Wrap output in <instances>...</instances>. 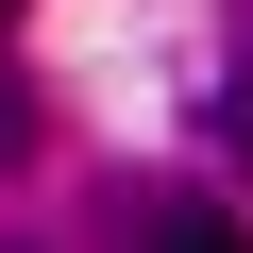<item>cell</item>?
<instances>
[{
  "label": "cell",
  "mask_w": 253,
  "mask_h": 253,
  "mask_svg": "<svg viewBox=\"0 0 253 253\" xmlns=\"http://www.w3.org/2000/svg\"><path fill=\"white\" fill-rule=\"evenodd\" d=\"M152 253H253V236H236L219 203H152Z\"/></svg>",
  "instance_id": "1"
},
{
  "label": "cell",
  "mask_w": 253,
  "mask_h": 253,
  "mask_svg": "<svg viewBox=\"0 0 253 253\" xmlns=\"http://www.w3.org/2000/svg\"><path fill=\"white\" fill-rule=\"evenodd\" d=\"M219 152H236V169H253V84H236V101H219Z\"/></svg>",
  "instance_id": "2"
},
{
  "label": "cell",
  "mask_w": 253,
  "mask_h": 253,
  "mask_svg": "<svg viewBox=\"0 0 253 253\" xmlns=\"http://www.w3.org/2000/svg\"><path fill=\"white\" fill-rule=\"evenodd\" d=\"M0 17H17V0H0Z\"/></svg>",
  "instance_id": "3"
}]
</instances>
